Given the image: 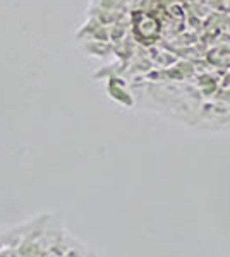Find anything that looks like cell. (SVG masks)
Listing matches in <instances>:
<instances>
[{"instance_id":"obj_1","label":"cell","mask_w":230,"mask_h":257,"mask_svg":"<svg viewBox=\"0 0 230 257\" xmlns=\"http://www.w3.org/2000/svg\"><path fill=\"white\" fill-rule=\"evenodd\" d=\"M194 123L198 127H208V128H230V108L204 106L196 115Z\"/></svg>"}]
</instances>
